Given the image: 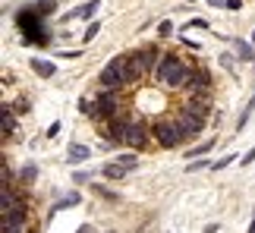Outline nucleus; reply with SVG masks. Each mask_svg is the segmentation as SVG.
<instances>
[{"label":"nucleus","mask_w":255,"mask_h":233,"mask_svg":"<svg viewBox=\"0 0 255 233\" xmlns=\"http://www.w3.org/2000/svg\"><path fill=\"white\" fill-rule=\"evenodd\" d=\"M13 135H16V116H13V108L3 104V139L9 142Z\"/></svg>","instance_id":"13"},{"label":"nucleus","mask_w":255,"mask_h":233,"mask_svg":"<svg viewBox=\"0 0 255 233\" xmlns=\"http://www.w3.org/2000/svg\"><path fill=\"white\" fill-rule=\"evenodd\" d=\"M252 111H255V98L246 104V111H243V116H240V120H237V129L243 132V129H246V123H249V116H252Z\"/></svg>","instance_id":"17"},{"label":"nucleus","mask_w":255,"mask_h":233,"mask_svg":"<svg viewBox=\"0 0 255 233\" xmlns=\"http://www.w3.org/2000/svg\"><path fill=\"white\" fill-rule=\"evenodd\" d=\"M252 41H255V32H252Z\"/></svg>","instance_id":"36"},{"label":"nucleus","mask_w":255,"mask_h":233,"mask_svg":"<svg viewBox=\"0 0 255 233\" xmlns=\"http://www.w3.org/2000/svg\"><path fill=\"white\" fill-rule=\"evenodd\" d=\"M98 6H101V0H88L85 6L73 9V13H66V19H92V16L98 13Z\"/></svg>","instance_id":"11"},{"label":"nucleus","mask_w":255,"mask_h":233,"mask_svg":"<svg viewBox=\"0 0 255 233\" xmlns=\"http://www.w3.org/2000/svg\"><path fill=\"white\" fill-rule=\"evenodd\" d=\"M28 66H32V70L41 76V79H51V76L57 73V66H54L51 60H41V57H32V63H28Z\"/></svg>","instance_id":"10"},{"label":"nucleus","mask_w":255,"mask_h":233,"mask_svg":"<svg viewBox=\"0 0 255 233\" xmlns=\"http://www.w3.org/2000/svg\"><path fill=\"white\" fill-rule=\"evenodd\" d=\"M221 66H224V70H230V73H233V57H221Z\"/></svg>","instance_id":"30"},{"label":"nucleus","mask_w":255,"mask_h":233,"mask_svg":"<svg viewBox=\"0 0 255 233\" xmlns=\"http://www.w3.org/2000/svg\"><path fill=\"white\" fill-rule=\"evenodd\" d=\"M154 73H158V82L167 85V89H183V85L189 82V63L180 60V57H173V54L164 57Z\"/></svg>","instance_id":"1"},{"label":"nucleus","mask_w":255,"mask_h":233,"mask_svg":"<svg viewBox=\"0 0 255 233\" xmlns=\"http://www.w3.org/2000/svg\"><path fill=\"white\" fill-rule=\"evenodd\" d=\"M227 6H230V9H240V6H243V0H227Z\"/></svg>","instance_id":"31"},{"label":"nucleus","mask_w":255,"mask_h":233,"mask_svg":"<svg viewBox=\"0 0 255 233\" xmlns=\"http://www.w3.org/2000/svg\"><path fill=\"white\" fill-rule=\"evenodd\" d=\"M208 6H224V0H208Z\"/></svg>","instance_id":"34"},{"label":"nucleus","mask_w":255,"mask_h":233,"mask_svg":"<svg viewBox=\"0 0 255 233\" xmlns=\"http://www.w3.org/2000/svg\"><path fill=\"white\" fill-rule=\"evenodd\" d=\"M233 161H237V154H224L221 161H214V170H221V167H230Z\"/></svg>","instance_id":"23"},{"label":"nucleus","mask_w":255,"mask_h":233,"mask_svg":"<svg viewBox=\"0 0 255 233\" xmlns=\"http://www.w3.org/2000/svg\"><path fill=\"white\" fill-rule=\"evenodd\" d=\"M104 177L107 180H120V177H126V167H123L120 161H117V164H107V167H104Z\"/></svg>","instance_id":"15"},{"label":"nucleus","mask_w":255,"mask_h":233,"mask_svg":"<svg viewBox=\"0 0 255 233\" xmlns=\"http://www.w3.org/2000/svg\"><path fill=\"white\" fill-rule=\"evenodd\" d=\"M211 148H214V142H202V145H195L192 151H186V158L195 161V158H202V154H205V151H211Z\"/></svg>","instance_id":"16"},{"label":"nucleus","mask_w":255,"mask_h":233,"mask_svg":"<svg viewBox=\"0 0 255 233\" xmlns=\"http://www.w3.org/2000/svg\"><path fill=\"white\" fill-rule=\"evenodd\" d=\"M117 161H120L126 170H132L135 164H139V158H135V154H117Z\"/></svg>","instance_id":"21"},{"label":"nucleus","mask_w":255,"mask_h":233,"mask_svg":"<svg viewBox=\"0 0 255 233\" xmlns=\"http://www.w3.org/2000/svg\"><path fill=\"white\" fill-rule=\"evenodd\" d=\"M233 47H237V57H240V60H252V57H255V47L249 41H233Z\"/></svg>","instance_id":"14"},{"label":"nucleus","mask_w":255,"mask_h":233,"mask_svg":"<svg viewBox=\"0 0 255 233\" xmlns=\"http://www.w3.org/2000/svg\"><path fill=\"white\" fill-rule=\"evenodd\" d=\"M107 233H111V230H107Z\"/></svg>","instance_id":"37"},{"label":"nucleus","mask_w":255,"mask_h":233,"mask_svg":"<svg viewBox=\"0 0 255 233\" xmlns=\"http://www.w3.org/2000/svg\"><path fill=\"white\" fill-rule=\"evenodd\" d=\"M246 233H255V218L249 221V230H246Z\"/></svg>","instance_id":"35"},{"label":"nucleus","mask_w":255,"mask_h":233,"mask_svg":"<svg viewBox=\"0 0 255 233\" xmlns=\"http://www.w3.org/2000/svg\"><path fill=\"white\" fill-rule=\"evenodd\" d=\"M88 158H92V148H88V145H79V142L66 145V161L70 164H79V161H88Z\"/></svg>","instance_id":"9"},{"label":"nucleus","mask_w":255,"mask_h":233,"mask_svg":"<svg viewBox=\"0 0 255 233\" xmlns=\"http://www.w3.org/2000/svg\"><path fill=\"white\" fill-rule=\"evenodd\" d=\"M205 167H214V164H208V161H202V158H195V161H189V173H195V170H205Z\"/></svg>","instance_id":"22"},{"label":"nucleus","mask_w":255,"mask_h":233,"mask_svg":"<svg viewBox=\"0 0 255 233\" xmlns=\"http://www.w3.org/2000/svg\"><path fill=\"white\" fill-rule=\"evenodd\" d=\"M151 135H154V142H158V145H164V148H176V145L186 139L183 126H180L176 116H158L154 126H151Z\"/></svg>","instance_id":"2"},{"label":"nucleus","mask_w":255,"mask_h":233,"mask_svg":"<svg viewBox=\"0 0 255 233\" xmlns=\"http://www.w3.org/2000/svg\"><path fill=\"white\" fill-rule=\"evenodd\" d=\"M240 164H243V167H249V164H255V148L243 154V161H240Z\"/></svg>","instance_id":"26"},{"label":"nucleus","mask_w":255,"mask_h":233,"mask_svg":"<svg viewBox=\"0 0 255 233\" xmlns=\"http://www.w3.org/2000/svg\"><path fill=\"white\" fill-rule=\"evenodd\" d=\"M76 233H92V224H82V227L76 230Z\"/></svg>","instance_id":"32"},{"label":"nucleus","mask_w":255,"mask_h":233,"mask_svg":"<svg viewBox=\"0 0 255 233\" xmlns=\"http://www.w3.org/2000/svg\"><path fill=\"white\" fill-rule=\"evenodd\" d=\"M117 104H120V98H117V89H104V92H98V98H95V108H98V120H107V116H117Z\"/></svg>","instance_id":"7"},{"label":"nucleus","mask_w":255,"mask_h":233,"mask_svg":"<svg viewBox=\"0 0 255 233\" xmlns=\"http://www.w3.org/2000/svg\"><path fill=\"white\" fill-rule=\"evenodd\" d=\"M19 177H22V183H32L38 177V170H35V164H25L22 170H19Z\"/></svg>","instance_id":"19"},{"label":"nucleus","mask_w":255,"mask_h":233,"mask_svg":"<svg viewBox=\"0 0 255 233\" xmlns=\"http://www.w3.org/2000/svg\"><path fill=\"white\" fill-rule=\"evenodd\" d=\"M73 180H76V183H85V180H92V173H85V170H79V173H73Z\"/></svg>","instance_id":"29"},{"label":"nucleus","mask_w":255,"mask_h":233,"mask_svg":"<svg viewBox=\"0 0 255 233\" xmlns=\"http://www.w3.org/2000/svg\"><path fill=\"white\" fill-rule=\"evenodd\" d=\"M176 120H180V126H183V135H186V139H192V135H199V132L205 129V123H208V114L192 111V108H183L180 114H176Z\"/></svg>","instance_id":"6"},{"label":"nucleus","mask_w":255,"mask_h":233,"mask_svg":"<svg viewBox=\"0 0 255 233\" xmlns=\"http://www.w3.org/2000/svg\"><path fill=\"white\" fill-rule=\"evenodd\" d=\"M98 82H101L104 89H120V85H129V82H126V66H123V57H114V60L107 63L101 73H98Z\"/></svg>","instance_id":"5"},{"label":"nucleus","mask_w":255,"mask_h":233,"mask_svg":"<svg viewBox=\"0 0 255 233\" xmlns=\"http://www.w3.org/2000/svg\"><path fill=\"white\" fill-rule=\"evenodd\" d=\"M73 205H79V192H73V196H66V199H60L54 205V211H60V208H73Z\"/></svg>","instance_id":"18"},{"label":"nucleus","mask_w":255,"mask_h":233,"mask_svg":"<svg viewBox=\"0 0 255 233\" xmlns=\"http://www.w3.org/2000/svg\"><path fill=\"white\" fill-rule=\"evenodd\" d=\"M123 145H129L132 151H142L145 145H148V129H145L142 120H135V116H126V126H123V135H120Z\"/></svg>","instance_id":"4"},{"label":"nucleus","mask_w":255,"mask_h":233,"mask_svg":"<svg viewBox=\"0 0 255 233\" xmlns=\"http://www.w3.org/2000/svg\"><path fill=\"white\" fill-rule=\"evenodd\" d=\"M208 85H211V73L205 70V66L192 63V66H189V82H186L189 95H195V92H208Z\"/></svg>","instance_id":"8"},{"label":"nucleus","mask_w":255,"mask_h":233,"mask_svg":"<svg viewBox=\"0 0 255 233\" xmlns=\"http://www.w3.org/2000/svg\"><path fill=\"white\" fill-rule=\"evenodd\" d=\"M142 60H145V70H158V63L164 60V57H161V51H158V47H142Z\"/></svg>","instance_id":"12"},{"label":"nucleus","mask_w":255,"mask_h":233,"mask_svg":"<svg viewBox=\"0 0 255 233\" xmlns=\"http://www.w3.org/2000/svg\"><path fill=\"white\" fill-rule=\"evenodd\" d=\"M205 233H218V224H208V227H205Z\"/></svg>","instance_id":"33"},{"label":"nucleus","mask_w":255,"mask_h":233,"mask_svg":"<svg viewBox=\"0 0 255 233\" xmlns=\"http://www.w3.org/2000/svg\"><path fill=\"white\" fill-rule=\"evenodd\" d=\"M19 32H22V44H47V32L41 25V16H35L32 9L19 13Z\"/></svg>","instance_id":"3"},{"label":"nucleus","mask_w":255,"mask_h":233,"mask_svg":"<svg viewBox=\"0 0 255 233\" xmlns=\"http://www.w3.org/2000/svg\"><path fill=\"white\" fill-rule=\"evenodd\" d=\"M158 35L161 38H170L173 35V22H170V19H161V22H158Z\"/></svg>","instance_id":"20"},{"label":"nucleus","mask_w":255,"mask_h":233,"mask_svg":"<svg viewBox=\"0 0 255 233\" xmlns=\"http://www.w3.org/2000/svg\"><path fill=\"white\" fill-rule=\"evenodd\" d=\"M54 135H60V123H51V126H47V139H54Z\"/></svg>","instance_id":"28"},{"label":"nucleus","mask_w":255,"mask_h":233,"mask_svg":"<svg viewBox=\"0 0 255 233\" xmlns=\"http://www.w3.org/2000/svg\"><path fill=\"white\" fill-rule=\"evenodd\" d=\"M92 192H101L104 199H117V192H111V189H104V186H92Z\"/></svg>","instance_id":"27"},{"label":"nucleus","mask_w":255,"mask_h":233,"mask_svg":"<svg viewBox=\"0 0 255 233\" xmlns=\"http://www.w3.org/2000/svg\"><path fill=\"white\" fill-rule=\"evenodd\" d=\"M98 28H101V25H98V22H92V25H88V28H85V35H82V41H92V38L98 35Z\"/></svg>","instance_id":"25"},{"label":"nucleus","mask_w":255,"mask_h":233,"mask_svg":"<svg viewBox=\"0 0 255 233\" xmlns=\"http://www.w3.org/2000/svg\"><path fill=\"white\" fill-rule=\"evenodd\" d=\"M54 0H38V13H54Z\"/></svg>","instance_id":"24"}]
</instances>
